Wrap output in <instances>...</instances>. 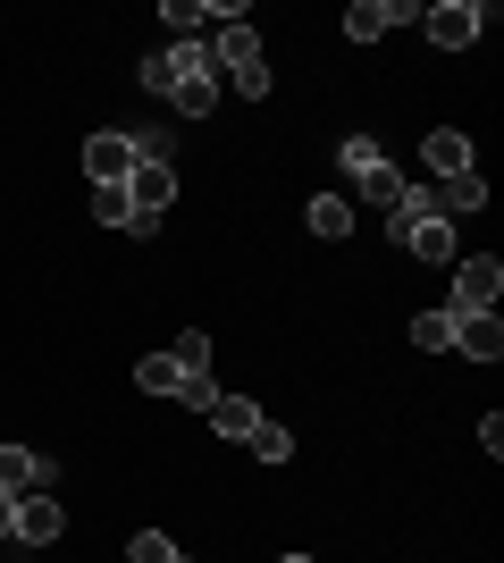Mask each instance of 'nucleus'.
Wrapping results in <instances>:
<instances>
[{
  "mask_svg": "<svg viewBox=\"0 0 504 563\" xmlns=\"http://www.w3.org/2000/svg\"><path fill=\"white\" fill-rule=\"evenodd\" d=\"M336 161L354 168V186H361L370 168H387V152H379V143H370V135H345V152H336Z\"/></svg>",
  "mask_w": 504,
  "mask_h": 563,
  "instance_id": "a211bd4d",
  "label": "nucleus"
},
{
  "mask_svg": "<svg viewBox=\"0 0 504 563\" xmlns=\"http://www.w3.org/2000/svg\"><path fill=\"white\" fill-rule=\"evenodd\" d=\"M93 219H101V228H135V202H126V186H93Z\"/></svg>",
  "mask_w": 504,
  "mask_h": 563,
  "instance_id": "2eb2a0df",
  "label": "nucleus"
},
{
  "mask_svg": "<svg viewBox=\"0 0 504 563\" xmlns=\"http://www.w3.org/2000/svg\"><path fill=\"white\" fill-rule=\"evenodd\" d=\"M312 235H354V211H345L336 194H320L312 202Z\"/></svg>",
  "mask_w": 504,
  "mask_h": 563,
  "instance_id": "6ab92c4d",
  "label": "nucleus"
},
{
  "mask_svg": "<svg viewBox=\"0 0 504 563\" xmlns=\"http://www.w3.org/2000/svg\"><path fill=\"white\" fill-rule=\"evenodd\" d=\"M361 194H370V202H379V211H395V202H404V177H395V168H370V177H361Z\"/></svg>",
  "mask_w": 504,
  "mask_h": 563,
  "instance_id": "aec40b11",
  "label": "nucleus"
},
{
  "mask_svg": "<svg viewBox=\"0 0 504 563\" xmlns=\"http://www.w3.org/2000/svg\"><path fill=\"white\" fill-rule=\"evenodd\" d=\"M160 25L177 43H202V9H193V0H160Z\"/></svg>",
  "mask_w": 504,
  "mask_h": 563,
  "instance_id": "f3484780",
  "label": "nucleus"
},
{
  "mask_svg": "<svg viewBox=\"0 0 504 563\" xmlns=\"http://www.w3.org/2000/svg\"><path fill=\"white\" fill-rule=\"evenodd\" d=\"M412 345H421V353H455V311H446V303L421 311V320H412Z\"/></svg>",
  "mask_w": 504,
  "mask_h": 563,
  "instance_id": "4468645a",
  "label": "nucleus"
},
{
  "mask_svg": "<svg viewBox=\"0 0 504 563\" xmlns=\"http://www.w3.org/2000/svg\"><path fill=\"white\" fill-rule=\"evenodd\" d=\"M126 563H186V555H177V539H160V530H135V539H126Z\"/></svg>",
  "mask_w": 504,
  "mask_h": 563,
  "instance_id": "dca6fc26",
  "label": "nucleus"
},
{
  "mask_svg": "<svg viewBox=\"0 0 504 563\" xmlns=\"http://www.w3.org/2000/svg\"><path fill=\"white\" fill-rule=\"evenodd\" d=\"M168 362L202 378V371H211V336H202V329H186V336H177V353H168Z\"/></svg>",
  "mask_w": 504,
  "mask_h": 563,
  "instance_id": "412c9836",
  "label": "nucleus"
},
{
  "mask_svg": "<svg viewBox=\"0 0 504 563\" xmlns=\"http://www.w3.org/2000/svg\"><path fill=\"white\" fill-rule=\"evenodd\" d=\"M253 454H261V463H287V454H294V438H287L278 421H261V429H253Z\"/></svg>",
  "mask_w": 504,
  "mask_h": 563,
  "instance_id": "5701e85b",
  "label": "nucleus"
},
{
  "mask_svg": "<svg viewBox=\"0 0 504 563\" xmlns=\"http://www.w3.org/2000/svg\"><path fill=\"white\" fill-rule=\"evenodd\" d=\"M421 18V9H404V0H354V9H345V34H354V43H379L387 25H412Z\"/></svg>",
  "mask_w": 504,
  "mask_h": 563,
  "instance_id": "6e6552de",
  "label": "nucleus"
},
{
  "mask_svg": "<svg viewBox=\"0 0 504 563\" xmlns=\"http://www.w3.org/2000/svg\"><path fill=\"white\" fill-rule=\"evenodd\" d=\"M186 378H193V371H177L168 353H152V362H135V387H144V396H186Z\"/></svg>",
  "mask_w": 504,
  "mask_h": 563,
  "instance_id": "ddd939ff",
  "label": "nucleus"
},
{
  "mask_svg": "<svg viewBox=\"0 0 504 563\" xmlns=\"http://www.w3.org/2000/svg\"><path fill=\"white\" fill-rule=\"evenodd\" d=\"M496 295H504V261H496V253H471V261L455 269L446 311H496Z\"/></svg>",
  "mask_w": 504,
  "mask_h": 563,
  "instance_id": "7ed1b4c3",
  "label": "nucleus"
},
{
  "mask_svg": "<svg viewBox=\"0 0 504 563\" xmlns=\"http://www.w3.org/2000/svg\"><path fill=\"white\" fill-rule=\"evenodd\" d=\"M34 488H51V463L34 446H0V496H34Z\"/></svg>",
  "mask_w": 504,
  "mask_h": 563,
  "instance_id": "1a4fd4ad",
  "label": "nucleus"
},
{
  "mask_svg": "<svg viewBox=\"0 0 504 563\" xmlns=\"http://www.w3.org/2000/svg\"><path fill=\"white\" fill-rule=\"evenodd\" d=\"M421 25H429L437 51H471V43H480V25H488V9H480V0H437Z\"/></svg>",
  "mask_w": 504,
  "mask_h": 563,
  "instance_id": "20e7f679",
  "label": "nucleus"
},
{
  "mask_svg": "<svg viewBox=\"0 0 504 563\" xmlns=\"http://www.w3.org/2000/svg\"><path fill=\"white\" fill-rule=\"evenodd\" d=\"M177 404H193V412H211V404H219V387H211V371H202V378H186V396H177Z\"/></svg>",
  "mask_w": 504,
  "mask_h": 563,
  "instance_id": "393cba45",
  "label": "nucleus"
},
{
  "mask_svg": "<svg viewBox=\"0 0 504 563\" xmlns=\"http://www.w3.org/2000/svg\"><path fill=\"white\" fill-rule=\"evenodd\" d=\"M144 93H177V76H168V51H144Z\"/></svg>",
  "mask_w": 504,
  "mask_h": 563,
  "instance_id": "b1692460",
  "label": "nucleus"
},
{
  "mask_svg": "<svg viewBox=\"0 0 504 563\" xmlns=\"http://www.w3.org/2000/svg\"><path fill=\"white\" fill-rule=\"evenodd\" d=\"M9 530H18V496H0V539H9Z\"/></svg>",
  "mask_w": 504,
  "mask_h": 563,
  "instance_id": "a878e982",
  "label": "nucleus"
},
{
  "mask_svg": "<svg viewBox=\"0 0 504 563\" xmlns=\"http://www.w3.org/2000/svg\"><path fill=\"white\" fill-rule=\"evenodd\" d=\"M85 177H93V186H126V177H135V143H126L119 126L85 135Z\"/></svg>",
  "mask_w": 504,
  "mask_h": 563,
  "instance_id": "39448f33",
  "label": "nucleus"
},
{
  "mask_svg": "<svg viewBox=\"0 0 504 563\" xmlns=\"http://www.w3.org/2000/svg\"><path fill=\"white\" fill-rule=\"evenodd\" d=\"M421 168H429V177H462V168H471V135H462V126H437V135L421 143Z\"/></svg>",
  "mask_w": 504,
  "mask_h": 563,
  "instance_id": "9b49d317",
  "label": "nucleus"
},
{
  "mask_svg": "<svg viewBox=\"0 0 504 563\" xmlns=\"http://www.w3.org/2000/svg\"><path fill=\"white\" fill-rule=\"evenodd\" d=\"M455 353H471V362H496V353H504L496 311H455Z\"/></svg>",
  "mask_w": 504,
  "mask_h": 563,
  "instance_id": "9d476101",
  "label": "nucleus"
},
{
  "mask_svg": "<svg viewBox=\"0 0 504 563\" xmlns=\"http://www.w3.org/2000/svg\"><path fill=\"white\" fill-rule=\"evenodd\" d=\"M278 563H312V555H278Z\"/></svg>",
  "mask_w": 504,
  "mask_h": 563,
  "instance_id": "bb28decb",
  "label": "nucleus"
},
{
  "mask_svg": "<svg viewBox=\"0 0 504 563\" xmlns=\"http://www.w3.org/2000/svg\"><path fill=\"white\" fill-rule=\"evenodd\" d=\"M387 235H395L404 253H421V261H455V219H437L421 194H404V202L387 211Z\"/></svg>",
  "mask_w": 504,
  "mask_h": 563,
  "instance_id": "f257e3e1",
  "label": "nucleus"
},
{
  "mask_svg": "<svg viewBox=\"0 0 504 563\" xmlns=\"http://www.w3.org/2000/svg\"><path fill=\"white\" fill-rule=\"evenodd\" d=\"M126 143H135V161H177V143H168V126H135V135H126Z\"/></svg>",
  "mask_w": 504,
  "mask_h": 563,
  "instance_id": "4be33fe9",
  "label": "nucleus"
},
{
  "mask_svg": "<svg viewBox=\"0 0 504 563\" xmlns=\"http://www.w3.org/2000/svg\"><path fill=\"white\" fill-rule=\"evenodd\" d=\"M421 202H429L437 219H471L488 202V177L480 168H462V177H429V194H421Z\"/></svg>",
  "mask_w": 504,
  "mask_h": 563,
  "instance_id": "423d86ee",
  "label": "nucleus"
},
{
  "mask_svg": "<svg viewBox=\"0 0 504 563\" xmlns=\"http://www.w3.org/2000/svg\"><path fill=\"white\" fill-rule=\"evenodd\" d=\"M219 59H227V76H236L244 101L269 93V59H261V34H253V25H219Z\"/></svg>",
  "mask_w": 504,
  "mask_h": 563,
  "instance_id": "f03ea898",
  "label": "nucleus"
},
{
  "mask_svg": "<svg viewBox=\"0 0 504 563\" xmlns=\"http://www.w3.org/2000/svg\"><path fill=\"white\" fill-rule=\"evenodd\" d=\"M59 530H68L59 496H18V530H9V539H25V547H59Z\"/></svg>",
  "mask_w": 504,
  "mask_h": 563,
  "instance_id": "0eeeda50",
  "label": "nucleus"
},
{
  "mask_svg": "<svg viewBox=\"0 0 504 563\" xmlns=\"http://www.w3.org/2000/svg\"><path fill=\"white\" fill-rule=\"evenodd\" d=\"M202 421H211L219 438H244V446H253V429H261V404H253V396H219Z\"/></svg>",
  "mask_w": 504,
  "mask_h": 563,
  "instance_id": "f8f14e48",
  "label": "nucleus"
}]
</instances>
